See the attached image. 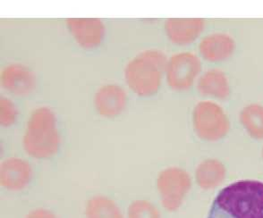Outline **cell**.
I'll use <instances>...</instances> for the list:
<instances>
[{"mask_svg": "<svg viewBox=\"0 0 263 218\" xmlns=\"http://www.w3.org/2000/svg\"><path fill=\"white\" fill-rule=\"evenodd\" d=\"M207 218H263V183L239 181L224 188Z\"/></svg>", "mask_w": 263, "mask_h": 218, "instance_id": "cell-1", "label": "cell"}, {"mask_svg": "<svg viewBox=\"0 0 263 218\" xmlns=\"http://www.w3.org/2000/svg\"><path fill=\"white\" fill-rule=\"evenodd\" d=\"M60 134L54 111L47 106L35 108L28 118L23 146L36 160H49L59 152Z\"/></svg>", "mask_w": 263, "mask_h": 218, "instance_id": "cell-2", "label": "cell"}, {"mask_svg": "<svg viewBox=\"0 0 263 218\" xmlns=\"http://www.w3.org/2000/svg\"><path fill=\"white\" fill-rule=\"evenodd\" d=\"M168 59L157 49H145L129 61L125 70V81L129 89L140 97L156 94L162 83Z\"/></svg>", "mask_w": 263, "mask_h": 218, "instance_id": "cell-3", "label": "cell"}, {"mask_svg": "<svg viewBox=\"0 0 263 218\" xmlns=\"http://www.w3.org/2000/svg\"><path fill=\"white\" fill-rule=\"evenodd\" d=\"M193 125L198 137L207 142H217L224 138L230 128L224 109L211 101H200L195 105Z\"/></svg>", "mask_w": 263, "mask_h": 218, "instance_id": "cell-4", "label": "cell"}, {"mask_svg": "<svg viewBox=\"0 0 263 218\" xmlns=\"http://www.w3.org/2000/svg\"><path fill=\"white\" fill-rule=\"evenodd\" d=\"M191 187L190 174L179 167L162 170L157 179V189L161 203L168 211H176L180 208Z\"/></svg>", "mask_w": 263, "mask_h": 218, "instance_id": "cell-5", "label": "cell"}, {"mask_svg": "<svg viewBox=\"0 0 263 218\" xmlns=\"http://www.w3.org/2000/svg\"><path fill=\"white\" fill-rule=\"evenodd\" d=\"M201 72V62L197 55L189 51L176 53L166 64V83L172 90L184 91L194 85Z\"/></svg>", "mask_w": 263, "mask_h": 218, "instance_id": "cell-6", "label": "cell"}, {"mask_svg": "<svg viewBox=\"0 0 263 218\" xmlns=\"http://www.w3.org/2000/svg\"><path fill=\"white\" fill-rule=\"evenodd\" d=\"M66 27L78 45L83 49H91L101 45L106 33V26L98 18H70Z\"/></svg>", "mask_w": 263, "mask_h": 218, "instance_id": "cell-7", "label": "cell"}, {"mask_svg": "<svg viewBox=\"0 0 263 218\" xmlns=\"http://www.w3.org/2000/svg\"><path fill=\"white\" fill-rule=\"evenodd\" d=\"M127 104V94L117 83H106L94 95V106L98 114L107 118L118 116Z\"/></svg>", "mask_w": 263, "mask_h": 218, "instance_id": "cell-8", "label": "cell"}, {"mask_svg": "<svg viewBox=\"0 0 263 218\" xmlns=\"http://www.w3.org/2000/svg\"><path fill=\"white\" fill-rule=\"evenodd\" d=\"M0 83L8 92L24 96L34 89L36 77L33 72L25 65L12 63L1 71Z\"/></svg>", "mask_w": 263, "mask_h": 218, "instance_id": "cell-9", "label": "cell"}, {"mask_svg": "<svg viewBox=\"0 0 263 218\" xmlns=\"http://www.w3.org/2000/svg\"><path fill=\"white\" fill-rule=\"evenodd\" d=\"M32 176V168L27 161L9 157L0 166V184L7 191H20L27 186Z\"/></svg>", "mask_w": 263, "mask_h": 218, "instance_id": "cell-10", "label": "cell"}, {"mask_svg": "<svg viewBox=\"0 0 263 218\" xmlns=\"http://www.w3.org/2000/svg\"><path fill=\"white\" fill-rule=\"evenodd\" d=\"M236 49L235 39L224 32H213L201 38L199 52L209 62H222L229 58Z\"/></svg>", "mask_w": 263, "mask_h": 218, "instance_id": "cell-11", "label": "cell"}, {"mask_svg": "<svg viewBox=\"0 0 263 218\" xmlns=\"http://www.w3.org/2000/svg\"><path fill=\"white\" fill-rule=\"evenodd\" d=\"M204 27L202 19H167L164 25L167 38L177 45H188L195 42Z\"/></svg>", "mask_w": 263, "mask_h": 218, "instance_id": "cell-12", "label": "cell"}, {"mask_svg": "<svg viewBox=\"0 0 263 218\" xmlns=\"http://www.w3.org/2000/svg\"><path fill=\"white\" fill-rule=\"evenodd\" d=\"M197 89L201 95L218 100H226L230 94L229 79L218 68L205 71L198 79Z\"/></svg>", "mask_w": 263, "mask_h": 218, "instance_id": "cell-13", "label": "cell"}, {"mask_svg": "<svg viewBox=\"0 0 263 218\" xmlns=\"http://www.w3.org/2000/svg\"><path fill=\"white\" fill-rule=\"evenodd\" d=\"M226 168L217 160L202 161L195 171V179L198 185L203 190H212L218 187L225 180Z\"/></svg>", "mask_w": 263, "mask_h": 218, "instance_id": "cell-14", "label": "cell"}, {"mask_svg": "<svg viewBox=\"0 0 263 218\" xmlns=\"http://www.w3.org/2000/svg\"><path fill=\"white\" fill-rule=\"evenodd\" d=\"M86 218H124L117 203L106 196H94L88 201L85 208Z\"/></svg>", "mask_w": 263, "mask_h": 218, "instance_id": "cell-15", "label": "cell"}, {"mask_svg": "<svg viewBox=\"0 0 263 218\" xmlns=\"http://www.w3.org/2000/svg\"><path fill=\"white\" fill-rule=\"evenodd\" d=\"M240 122L252 138L263 140V106L250 104L242 108Z\"/></svg>", "mask_w": 263, "mask_h": 218, "instance_id": "cell-16", "label": "cell"}, {"mask_svg": "<svg viewBox=\"0 0 263 218\" xmlns=\"http://www.w3.org/2000/svg\"><path fill=\"white\" fill-rule=\"evenodd\" d=\"M128 218H160L158 208L149 201H135L128 208Z\"/></svg>", "mask_w": 263, "mask_h": 218, "instance_id": "cell-17", "label": "cell"}, {"mask_svg": "<svg viewBox=\"0 0 263 218\" xmlns=\"http://www.w3.org/2000/svg\"><path fill=\"white\" fill-rule=\"evenodd\" d=\"M18 110L14 101L9 97H0V125L3 127H9L14 125L17 118Z\"/></svg>", "mask_w": 263, "mask_h": 218, "instance_id": "cell-18", "label": "cell"}, {"mask_svg": "<svg viewBox=\"0 0 263 218\" xmlns=\"http://www.w3.org/2000/svg\"><path fill=\"white\" fill-rule=\"evenodd\" d=\"M26 218H58L53 212L45 208H37L28 214Z\"/></svg>", "mask_w": 263, "mask_h": 218, "instance_id": "cell-19", "label": "cell"}, {"mask_svg": "<svg viewBox=\"0 0 263 218\" xmlns=\"http://www.w3.org/2000/svg\"><path fill=\"white\" fill-rule=\"evenodd\" d=\"M262 156H263V150H262Z\"/></svg>", "mask_w": 263, "mask_h": 218, "instance_id": "cell-20", "label": "cell"}]
</instances>
